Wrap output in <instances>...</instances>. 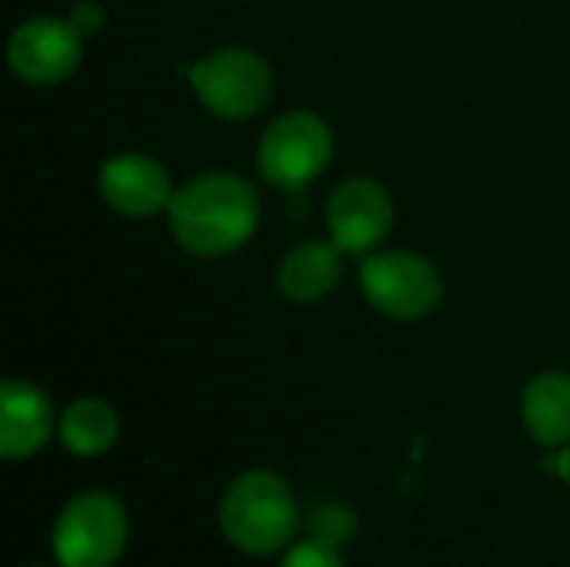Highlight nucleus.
Here are the masks:
<instances>
[{
	"mask_svg": "<svg viewBox=\"0 0 570 567\" xmlns=\"http://www.w3.org/2000/svg\"><path fill=\"white\" fill-rule=\"evenodd\" d=\"M544 471L561 475V478L570 485V444H564L554 458H544Z\"/></svg>",
	"mask_w": 570,
	"mask_h": 567,
	"instance_id": "obj_17",
	"label": "nucleus"
},
{
	"mask_svg": "<svg viewBox=\"0 0 570 567\" xmlns=\"http://www.w3.org/2000/svg\"><path fill=\"white\" fill-rule=\"evenodd\" d=\"M311 538H321V541H331L341 548V541H347L354 535V515L341 505H324L311 515Z\"/></svg>",
	"mask_w": 570,
	"mask_h": 567,
	"instance_id": "obj_14",
	"label": "nucleus"
},
{
	"mask_svg": "<svg viewBox=\"0 0 570 567\" xmlns=\"http://www.w3.org/2000/svg\"><path fill=\"white\" fill-rule=\"evenodd\" d=\"M127 545V511L114 495L73 498L53 525L60 567H110Z\"/></svg>",
	"mask_w": 570,
	"mask_h": 567,
	"instance_id": "obj_5",
	"label": "nucleus"
},
{
	"mask_svg": "<svg viewBox=\"0 0 570 567\" xmlns=\"http://www.w3.org/2000/svg\"><path fill=\"white\" fill-rule=\"evenodd\" d=\"M341 247L321 244V241H304L301 247H294L277 271V287L287 301L294 304H314L324 301L337 281H341Z\"/></svg>",
	"mask_w": 570,
	"mask_h": 567,
	"instance_id": "obj_11",
	"label": "nucleus"
},
{
	"mask_svg": "<svg viewBox=\"0 0 570 567\" xmlns=\"http://www.w3.org/2000/svg\"><path fill=\"white\" fill-rule=\"evenodd\" d=\"M281 567H344V561H341L337 545L321 541V538H311V541L294 545V548L284 555Z\"/></svg>",
	"mask_w": 570,
	"mask_h": 567,
	"instance_id": "obj_15",
	"label": "nucleus"
},
{
	"mask_svg": "<svg viewBox=\"0 0 570 567\" xmlns=\"http://www.w3.org/2000/svg\"><path fill=\"white\" fill-rule=\"evenodd\" d=\"M190 84L210 114L224 120H244L271 100L274 70L247 47H224L190 67Z\"/></svg>",
	"mask_w": 570,
	"mask_h": 567,
	"instance_id": "obj_3",
	"label": "nucleus"
},
{
	"mask_svg": "<svg viewBox=\"0 0 570 567\" xmlns=\"http://www.w3.org/2000/svg\"><path fill=\"white\" fill-rule=\"evenodd\" d=\"M70 20H73V27H77L80 33H94V30L100 27L104 13H100V7H97L94 0H80V3L73 7Z\"/></svg>",
	"mask_w": 570,
	"mask_h": 567,
	"instance_id": "obj_16",
	"label": "nucleus"
},
{
	"mask_svg": "<svg viewBox=\"0 0 570 567\" xmlns=\"http://www.w3.org/2000/svg\"><path fill=\"white\" fill-rule=\"evenodd\" d=\"M227 541L254 558L281 551L297 531V505L287 481L274 471L240 475L220 501Z\"/></svg>",
	"mask_w": 570,
	"mask_h": 567,
	"instance_id": "obj_2",
	"label": "nucleus"
},
{
	"mask_svg": "<svg viewBox=\"0 0 570 567\" xmlns=\"http://www.w3.org/2000/svg\"><path fill=\"white\" fill-rule=\"evenodd\" d=\"M53 434V404L27 381H3L0 388V454L20 461L37 454Z\"/></svg>",
	"mask_w": 570,
	"mask_h": 567,
	"instance_id": "obj_10",
	"label": "nucleus"
},
{
	"mask_svg": "<svg viewBox=\"0 0 570 567\" xmlns=\"http://www.w3.org/2000/svg\"><path fill=\"white\" fill-rule=\"evenodd\" d=\"M521 414L528 434L544 448L570 444V374H538L521 398Z\"/></svg>",
	"mask_w": 570,
	"mask_h": 567,
	"instance_id": "obj_12",
	"label": "nucleus"
},
{
	"mask_svg": "<svg viewBox=\"0 0 570 567\" xmlns=\"http://www.w3.org/2000/svg\"><path fill=\"white\" fill-rule=\"evenodd\" d=\"M80 30L70 17H33L13 30L7 60L20 80L43 87L70 77L80 63Z\"/></svg>",
	"mask_w": 570,
	"mask_h": 567,
	"instance_id": "obj_7",
	"label": "nucleus"
},
{
	"mask_svg": "<svg viewBox=\"0 0 570 567\" xmlns=\"http://www.w3.org/2000/svg\"><path fill=\"white\" fill-rule=\"evenodd\" d=\"M361 287L374 311L397 321L428 317L444 297L438 267L411 251H381L367 257L361 267Z\"/></svg>",
	"mask_w": 570,
	"mask_h": 567,
	"instance_id": "obj_6",
	"label": "nucleus"
},
{
	"mask_svg": "<svg viewBox=\"0 0 570 567\" xmlns=\"http://www.w3.org/2000/svg\"><path fill=\"white\" fill-rule=\"evenodd\" d=\"M117 434H120L117 411L100 398H80L60 418V441L77 458L107 454L117 444Z\"/></svg>",
	"mask_w": 570,
	"mask_h": 567,
	"instance_id": "obj_13",
	"label": "nucleus"
},
{
	"mask_svg": "<svg viewBox=\"0 0 570 567\" xmlns=\"http://www.w3.org/2000/svg\"><path fill=\"white\" fill-rule=\"evenodd\" d=\"M257 190L237 174H204L174 190L167 207L177 244L197 257H224L257 231Z\"/></svg>",
	"mask_w": 570,
	"mask_h": 567,
	"instance_id": "obj_1",
	"label": "nucleus"
},
{
	"mask_svg": "<svg viewBox=\"0 0 570 567\" xmlns=\"http://www.w3.org/2000/svg\"><path fill=\"white\" fill-rule=\"evenodd\" d=\"M334 157V134L327 120L311 110H291L277 117L257 147L261 174L281 190H304Z\"/></svg>",
	"mask_w": 570,
	"mask_h": 567,
	"instance_id": "obj_4",
	"label": "nucleus"
},
{
	"mask_svg": "<svg viewBox=\"0 0 570 567\" xmlns=\"http://www.w3.org/2000/svg\"><path fill=\"white\" fill-rule=\"evenodd\" d=\"M100 197L127 217H150L157 211H167L174 201L170 174L160 160L147 154H117L100 167L97 177Z\"/></svg>",
	"mask_w": 570,
	"mask_h": 567,
	"instance_id": "obj_9",
	"label": "nucleus"
},
{
	"mask_svg": "<svg viewBox=\"0 0 570 567\" xmlns=\"http://www.w3.org/2000/svg\"><path fill=\"white\" fill-rule=\"evenodd\" d=\"M327 227L344 254H371L394 227V201L387 187L371 177L344 180L327 201Z\"/></svg>",
	"mask_w": 570,
	"mask_h": 567,
	"instance_id": "obj_8",
	"label": "nucleus"
}]
</instances>
